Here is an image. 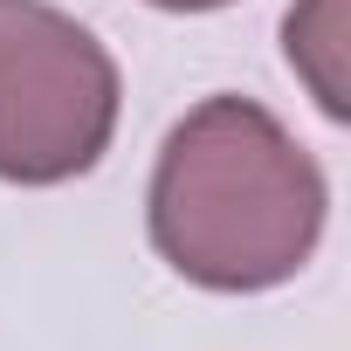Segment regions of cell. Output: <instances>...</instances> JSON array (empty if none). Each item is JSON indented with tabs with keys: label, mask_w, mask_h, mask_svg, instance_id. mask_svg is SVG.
I'll use <instances>...</instances> for the list:
<instances>
[{
	"label": "cell",
	"mask_w": 351,
	"mask_h": 351,
	"mask_svg": "<svg viewBox=\"0 0 351 351\" xmlns=\"http://www.w3.org/2000/svg\"><path fill=\"white\" fill-rule=\"evenodd\" d=\"M324 207L317 158L255 97L193 104L152 165V248L221 296L289 282L317 255Z\"/></svg>",
	"instance_id": "6da1fadb"
},
{
	"label": "cell",
	"mask_w": 351,
	"mask_h": 351,
	"mask_svg": "<svg viewBox=\"0 0 351 351\" xmlns=\"http://www.w3.org/2000/svg\"><path fill=\"white\" fill-rule=\"evenodd\" d=\"M117 62L49 0H0V180L62 186L110 152Z\"/></svg>",
	"instance_id": "7a4b0ae2"
},
{
	"label": "cell",
	"mask_w": 351,
	"mask_h": 351,
	"mask_svg": "<svg viewBox=\"0 0 351 351\" xmlns=\"http://www.w3.org/2000/svg\"><path fill=\"white\" fill-rule=\"evenodd\" d=\"M337 0H303V8H289V62L310 76L317 104L330 117H344V76H337Z\"/></svg>",
	"instance_id": "3957f363"
},
{
	"label": "cell",
	"mask_w": 351,
	"mask_h": 351,
	"mask_svg": "<svg viewBox=\"0 0 351 351\" xmlns=\"http://www.w3.org/2000/svg\"><path fill=\"white\" fill-rule=\"evenodd\" d=\"M152 8H172V14H207V8H228V0H152Z\"/></svg>",
	"instance_id": "277c9868"
}]
</instances>
